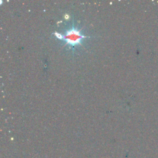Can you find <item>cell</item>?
Wrapping results in <instances>:
<instances>
[{"mask_svg":"<svg viewBox=\"0 0 158 158\" xmlns=\"http://www.w3.org/2000/svg\"><path fill=\"white\" fill-rule=\"evenodd\" d=\"M55 34V35L57 36L59 39H63V40H65L67 44H69L72 46H74L78 44H80L81 39L87 37L86 36L82 35L80 31L77 29H75L73 27L72 29L67 31L65 36L57 33H56Z\"/></svg>","mask_w":158,"mask_h":158,"instance_id":"obj_1","label":"cell"}]
</instances>
